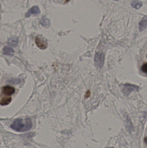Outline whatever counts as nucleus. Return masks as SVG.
I'll use <instances>...</instances> for the list:
<instances>
[{
    "mask_svg": "<svg viewBox=\"0 0 147 148\" xmlns=\"http://www.w3.org/2000/svg\"><path fill=\"white\" fill-rule=\"evenodd\" d=\"M32 121L29 118L25 120L22 119L16 120L10 125V127L17 132H26L32 127Z\"/></svg>",
    "mask_w": 147,
    "mask_h": 148,
    "instance_id": "f257e3e1",
    "label": "nucleus"
},
{
    "mask_svg": "<svg viewBox=\"0 0 147 148\" xmlns=\"http://www.w3.org/2000/svg\"><path fill=\"white\" fill-rule=\"evenodd\" d=\"M35 42L37 47L40 49H46L48 46V43L46 39H45L42 36L40 35L36 37Z\"/></svg>",
    "mask_w": 147,
    "mask_h": 148,
    "instance_id": "f03ea898",
    "label": "nucleus"
},
{
    "mask_svg": "<svg viewBox=\"0 0 147 148\" xmlns=\"http://www.w3.org/2000/svg\"><path fill=\"white\" fill-rule=\"evenodd\" d=\"M138 89V87L136 85L127 84L123 85L122 90L124 95H129L131 92L137 90Z\"/></svg>",
    "mask_w": 147,
    "mask_h": 148,
    "instance_id": "7ed1b4c3",
    "label": "nucleus"
},
{
    "mask_svg": "<svg viewBox=\"0 0 147 148\" xmlns=\"http://www.w3.org/2000/svg\"><path fill=\"white\" fill-rule=\"evenodd\" d=\"M104 55L103 53H97L95 56V64L99 68L102 67L104 62Z\"/></svg>",
    "mask_w": 147,
    "mask_h": 148,
    "instance_id": "20e7f679",
    "label": "nucleus"
},
{
    "mask_svg": "<svg viewBox=\"0 0 147 148\" xmlns=\"http://www.w3.org/2000/svg\"><path fill=\"white\" fill-rule=\"evenodd\" d=\"M40 10L39 7L37 6H33L30 8L28 10L27 12L26 13V17H28L32 14H34L35 15H37L40 13Z\"/></svg>",
    "mask_w": 147,
    "mask_h": 148,
    "instance_id": "39448f33",
    "label": "nucleus"
},
{
    "mask_svg": "<svg viewBox=\"0 0 147 148\" xmlns=\"http://www.w3.org/2000/svg\"><path fill=\"white\" fill-rule=\"evenodd\" d=\"M15 89L14 87L10 86H5L3 87L2 92L7 95H11L14 93Z\"/></svg>",
    "mask_w": 147,
    "mask_h": 148,
    "instance_id": "423d86ee",
    "label": "nucleus"
},
{
    "mask_svg": "<svg viewBox=\"0 0 147 148\" xmlns=\"http://www.w3.org/2000/svg\"><path fill=\"white\" fill-rule=\"evenodd\" d=\"M147 16L144 17L139 23V29L140 31H142L145 30L147 27Z\"/></svg>",
    "mask_w": 147,
    "mask_h": 148,
    "instance_id": "0eeeda50",
    "label": "nucleus"
},
{
    "mask_svg": "<svg viewBox=\"0 0 147 148\" xmlns=\"http://www.w3.org/2000/svg\"><path fill=\"white\" fill-rule=\"evenodd\" d=\"M18 42V38L16 36H13L9 39L7 44L11 47H14L17 46Z\"/></svg>",
    "mask_w": 147,
    "mask_h": 148,
    "instance_id": "6e6552de",
    "label": "nucleus"
},
{
    "mask_svg": "<svg viewBox=\"0 0 147 148\" xmlns=\"http://www.w3.org/2000/svg\"><path fill=\"white\" fill-rule=\"evenodd\" d=\"M3 54L6 55H13L14 54V50L13 49L8 47H5L3 49Z\"/></svg>",
    "mask_w": 147,
    "mask_h": 148,
    "instance_id": "1a4fd4ad",
    "label": "nucleus"
},
{
    "mask_svg": "<svg viewBox=\"0 0 147 148\" xmlns=\"http://www.w3.org/2000/svg\"><path fill=\"white\" fill-rule=\"evenodd\" d=\"M11 101V97H4L2 98L0 101V104L2 106L8 105Z\"/></svg>",
    "mask_w": 147,
    "mask_h": 148,
    "instance_id": "9d476101",
    "label": "nucleus"
},
{
    "mask_svg": "<svg viewBox=\"0 0 147 148\" xmlns=\"http://www.w3.org/2000/svg\"><path fill=\"white\" fill-rule=\"evenodd\" d=\"M132 7L136 9H139L142 6V4L141 2L138 1H135L131 3Z\"/></svg>",
    "mask_w": 147,
    "mask_h": 148,
    "instance_id": "9b49d317",
    "label": "nucleus"
},
{
    "mask_svg": "<svg viewBox=\"0 0 147 148\" xmlns=\"http://www.w3.org/2000/svg\"><path fill=\"white\" fill-rule=\"evenodd\" d=\"M41 23L43 27H47L50 24L49 20L45 17H43L41 21Z\"/></svg>",
    "mask_w": 147,
    "mask_h": 148,
    "instance_id": "f8f14e48",
    "label": "nucleus"
},
{
    "mask_svg": "<svg viewBox=\"0 0 147 148\" xmlns=\"http://www.w3.org/2000/svg\"><path fill=\"white\" fill-rule=\"evenodd\" d=\"M142 70L143 71L144 73H146L147 72V63H145L142 67Z\"/></svg>",
    "mask_w": 147,
    "mask_h": 148,
    "instance_id": "ddd939ff",
    "label": "nucleus"
},
{
    "mask_svg": "<svg viewBox=\"0 0 147 148\" xmlns=\"http://www.w3.org/2000/svg\"><path fill=\"white\" fill-rule=\"evenodd\" d=\"M90 90H88L86 92V94H85V98H87L89 97L90 96Z\"/></svg>",
    "mask_w": 147,
    "mask_h": 148,
    "instance_id": "4468645a",
    "label": "nucleus"
},
{
    "mask_svg": "<svg viewBox=\"0 0 147 148\" xmlns=\"http://www.w3.org/2000/svg\"><path fill=\"white\" fill-rule=\"evenodd\" d=\"M114 148V147H109V148Z\"/></svg>",
    "mask_w": 147,
    "mask_h": 148,
    "instance_id": "2eb2a0df",
    "label": "nucleus"
},
{
    "mask_svg": "<svg viewBox=\"0 0 147 148\" xmlns=\"http://www.w3.org/2000/svg\"><path fill=\"white\" fill-rule=\"evenodd\" d=\"M114 1H118V0H114Z\"/></svg>",
    "mask_w": 147,
    "mask_h": 148,
    "instance_id": "dca6fc26",
    "label": "nucleus"
}]
</instances>
